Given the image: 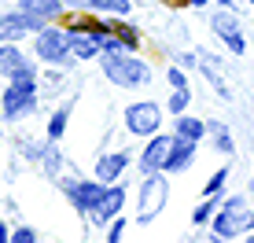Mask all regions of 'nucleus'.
Instances as JSON below:
<instances>
[{
    "mask_svg": "<svg viewBox=\"0 0 254 243\" xmlns=\"http://www.w3.org/2000/svg\"><path fill=\"white\" fill-rule=\"evenodd\" d=\"M103 74H107L115 85H122V89L144 85L147 77H151V70H147V66L140 63V59L126 56V52H107V56H103Z\"/></svg>",
    "mask_w": 254,
    "mask_h": 243,
    "instance_id": "f257e3e1",
    "label": "nucleus"
},
{
    "mask_svg": "<svg viewBox=\"0 0 254 243\" xmlns=\"http://www.w3.org/2000/svg\"><path fill=\"white\" fill-rule=\"evenodd\" d=\"M191 159H195V140L173 136V147H170V155H166L162 170H166V173H185V170L191 166Z\"/></svg>",
    "mask_w": 254,
    "mask_h": 243,
    "instance_id": "1a4fd4ad",
    "label": "nucleus"
},
{
    "mask_svg": "<svg viewBox=\"0 0 254 243\" xmlns=\"http://www.w3.org/2000/svg\"><path fill=\"white\" fill-rule=\"evenodd\" d=\"M210 26H214V33H217V37H221L232 52H236V56H243V52H247V41H243L240 22H236L232 15H214V22H210Z\"/></svg>",
    "mask_w": 254,
    "mask_h": 243,
    "instance_id": "9d476101",
    "label": "nucleus"
},
{
    "mask_svg": "<svg viewBox=\"0 0 254 243\" xmlns=\"http://www.w3.org/2000/svg\"><path fill=\"white\" fill-rule=\"evenodd\" d=\"M214 210H217V195H206L203 203L195 206V214H191V221H195V225H206V221H210V214H214Z\"/></svg>",
    "mask_w": 254,
    "mask_h": 243,
    "instance_id": "6ab92c4d",
    "label": "nucleus"
},
{
    "mask_svg": "<svg viewBox=\"0 0 254 243\" xmlns=\"http://www.w3.org/2000/svg\"><path fill=\"white\" fill-rule=\"evenodd\" d=\"M63 7H92V0H59Z\"/></svg>",
    "mask_w": 254,
    "mask_h": 243,
    "instance_id": "bb28decb",
    "label": "nucleus"
},
{
    "mask_svg": "<svg viewBox=\"0 0 254 243\" xmlns=\"http://www.w3.org/2000/svg\"><path fill=\"white\" fill-rule=\"evenodd\" d=\"M225 181H229V170H217V173H214V177H210V181H206V188H203V195H217V192H221V188H225Z\"/></svg>",
    "mask_w": 254,
    "mask_h": 243,
    "instance_id": "412c9836",
    "label": "nucleus"
},
{
    "mask_svg": "<svg viewBox=\"0 0 254 243\" xmlns=\"http://www.w3.org/2000/svg\"><path fill=\"white\" fill-rule=\"evenodd\" d=\"M247 225H251V214H243V199L236 195V199H229V203L221 206V214L214 218V232H217V236H240Z\"/></svg>",
    "mask_w": 254,
    "mask_h": 243,
    "instance_id": "20e7f679",
    "label": "nucleus"
},
{
    "mask_svg": "<svg viewBox=\"0 0 254 243\" xmlns=\"http://www.w3.org/2000/svg\"><path fill=\"white\" fill-rule=\"evenodd\" d=\"M166 4H173V7H185V4H188V0H166Z\"/></svg>",
    "mask_w": 254,
    "mask_h": 243,
    "instance_id": "c85d7f7f",
    "label": "nucleus"
},
{
    "mask_svg": "<svg viewBox=\"0 0 254 243\" xmlns=\"http://www.w3.org/2000/svg\"><path fill=\"white\" fill-rule=\"evenodd\" d=\"M122 203H126V188L122 184H115V188H103V195L96 199V206H92V221L96 225H107L111 218H118L122 214Z\"/></svg>",
    "mask_w": 254,
    "mask_h": 243,
    "instance_id": "423d86ee",
    "label": "nucleus"
},
{
    "mask_svg": "<svg viewBox=\"0 0 254 243\" xmlns=\"http://www.w3.org/2000/svg\"><path fill=\"white\" fill-rule=\"evenodd\" d=\"M37 56L45 59V63H63V59L70 56L66 33L63 30H41L37 33Z\"/></svg>",
    "mask_w": 254,
    "mask_h": 243,
    "instance_id": "0eeeda50",
    "label": "nucleus"
},
{
    "mask_svg": "<svg viewBox=\"0 0 254 243\" xmlns=\"http://www.w3.org/2000/svg\"><path fill=\"white\" fill-rule=\"evenodd\" d=\"M188 89H173V96H170V111H173V115H181V111H185L188 107Z\"/></svg>",
    "mask_w": 254,
    "mask_h": 243,
    "instance_id": "4be33fe9",
    "label": "nucleus"
},
{
    "mask_svg": "<svg viewBox=\"0 0 254 243\" xmlns=\"http://www.w3.org/2000/svg\"><path fill=\"white\" fill-rule=\"evenodd\" d=\"M166 192H170V184H166V177H162L159 170L144 177V184H140V214H136V221H140V225H147V221L155 218V214L162 210Z\"/></svg>",
    "mask_w": 254,
    "mask_h": 243,
    "instance_id": "f03ea898",
    "label": "nucleus"
},
{
    "mask_svg": "<svg viewBox=\"0 0 254 243\" xmlns=\"http://www.w3.org/2000/svg\"><path fill=\"white\" fill-rule=\"evenodd\" d=\"M22 63V52L15 45H0V74H11L15 66Z\"/></svg>",
    "mask_w": 254,
    "mask_h": 243,
    "instance_id": "f3484780",
    "label": "nucleus"
},
{
    "mask_svg": "<svg viewBox=\"0 0 254 243\" xmlns=\"http://www.w3.org/2000/svg\"><path fill=\"white\" fill-rule=\"evenodd\" d=\"M166 77H170V85H173V89H188V85H185V74H181L177 66H170V74H166Z\"/></svg>",
    "mask_w": 254,
    "mask_h": 243,
    "instance_id": "393cba45",
    "label": "nucleus"
},
{
    "mask_svg": "<svg viewBox=\"0 0 254 243\" xmlns=\"http://www.w3.org/2000/svg\"><path fill=\"white\" fill-rule=\"evenodd\" d=\"M63 192H66V199H70V203H74L81 214H89L92 206H96V199L103 195V184H89V181H66Z\"/></svg>",
    "mask_w": 254,
    "mask_h": 243,
    "instance_id": "6e6552de",
    "label": "nucleus"
},
{
    "mask_svg": "<svg viewBox=\"0 0 254 243\" xmlns=\"http://www.w3.org/2000/svg\"><path fill=\"white\" fill-rule=\"evenodd\" d=\"M66 118H70V103H66V107H59L56 115H52V122H48V136H52V140H59V136H63Z\"/></svg>",
    "mask_w": 254,
    "mask_h": 243,
    "instance_id": "a211bd4d",
    "label": "nucleus"
},
{
    "mask_svg": "<svg viewBox=\"0 0 254 243\" xmlns=\"http://www.w3.org/2000/svg\"><path fill=\"white\" fill-rule=\"evenodd\" d=\"M210 129H214V136H217V147H221V151L229 155V151H232V140H229V133H225V129L217 125V122H210Z\"/></svg>",
    "mask_w": 254,
    "mask_h": 243,
    "instance_id": "5701e85b",
    "label": "nucleus"
},
{
    "mask_svg": "<svg viewBox=\"0 0 254 243\" xmlns=\"http://www.w3.org/2000/svg\"><path fill=\"white\" fill-rule=\"evenodd\" d=\"M199 70H203L210 81H214V89H217V96L221 100H229V85H225V77L217 74V59L214 56H203V66H199Z\"/></svg>",
    "mask_w": 254,
    "mask_h": 243,
    "instance_id": "dca6fc26",
    "label": "nucleus"
},
{
    "mask_svg": "<svg viewBox=\"0 0 254 243\" xmlns=\"http://www.w3.org/2000/svg\"><path fill=\"white\" fill-rule=\"evenodd\" d=\"M221 4H225V7H232V4H236V0H221Z\"/></svg>",
    "mask_w": 254,
    "mask_h": 243,
    "instance_id": "7c9ffc66",
    "label": "nucleus"
},
{
    "mask_svg": "<svg viewBox=\"0 0 254 243\" xmlns=\"http://www.w3.org/2000/svg\"><path fill=\"white\" fill-rule=\"evenodd\" d=\"M170 147H173V136H155V140L144 147V155H140V166H144V173L162 170V162H166V155H170Z\"/></svg>",
    "mask_w": 254,
    "mask_h": 243,
    "instance_id": "9b49d317",
    "label": "nucleus"
},
{
    "mask_svg": "<svg viewBox=\"0 0 254 243\" xmlns=\"http://www.w3.org/2000/svg\"><path fill=\"white\" fill-rule=\"evenodd\" d=\"M159 107L155 103H133V107L126 111V125H129V133H136V136H155L159 133Z\"/></svg>",
    "mask_w": 254,
    "mask_h": 243,
    "instance_id": "39448f33",
    "label": "nucleus"
},
{
    "mask_svg": "<svg viewBox=\"0 0 254 243\" xmlns=\"http://www.w3.org/2000/svg\"><path fill=\"white\" fill-rule=\"evenodd\" d=\"M19 11L22 15H33V19H52V15L63 11V4H59V0H22Z\"/></svg>",
    "mask_w": 254,
    "mask_h": 243,
    "instance_id": "4468645a",
    "label": "nucleus"
},
{
    "mask_svg": "<svg viewBox=\"0 0 254 243\" xmlns=\"http://www.w3.org/2000/svg\"><path fill=\"white\" fill-rule=\"evenodd\" d=\"M126 166H129V155H126V151L103 155V159H100V166H96V177H100L103 184H111V181H118L122 173H126Z\"/></svg>",
    "mask_w": 254,
    "mask_h": 243,
    "instance_id": "f8f14e48",
    "label": "nucleus"
},
{
    "mask_svg": "<svg viewBox=\"0 0 254 243\" xmlns=\"http://www.w3.org/2000/svg\"><path fill=\"white\" fill-rule=\"evenodd\" d=\"M7 236H11V232L4 229V221H0V243H7Z\"/></svg>",
    "mask_w": 254,
    "mask_h": 243,
    "instance_id": "cd10ccee",
    "label": "nucleus"
},
{
    "mask_svg": "<svg viewBox=\"0 0 254 243\" xmlns=\"http://www.w3.org/2000/svg\"><path fill=\"white\" fill-rule=\"evenodd\" d=\"M203 133H206V125L199 118H188V115H177V136H185V140H203Z\"/></svg>",
    "mask_w": 254,
    "mask_h": 243,
    "instance_id": "2eb2a0df",
    "label": "nucleus"
},
{
    "mask_svg": "<svg viewBox=\"0 0 254 243\" xmlns=\"http://www.w3.org/2000/svg\"><path fill=\"white\" fill-rule=\"evenodd\" d=\"M66 48H70V56H77V59H92V56H100V41L92 37V33H66Z\"/></svg>",
    "mask_w": 254,
    "mask_h": 243,
    "instance_id": "ddd939ff",
    "label": "nucleus"
},
{
    "mask_svg": "<svg viewBox=\"0 0 254 243\" xmlns=\"http://www.w3.org/2000/svg\"><path fill=\"white\" fill-rule=\"evenodd\" d=\"M188 4H191V7H203V4H206V0H188Z\"/></svg>",
    "mask_w": 254,
    "mask_h": 243,
    "instance_id": "c756f323",
    "label": "nucleus"
},
{
    "mask_svg": "<svg viewBox=\"0 0 254 243\" xmlns=\"http://www.w3.org/2000/svg\"><path fill=\"white\" fill-rule=\"evenodd\" d=\"M0 107H4L7 118H22V115H30V111L37 107V92H33V85L11 81L7 92H0Z\"/></svg>",
    "mask_w": 254,
    "mask_h": 243,
    "instance_id": "7ed1b4c3",
    "label": "nucleus"
},
{
    "mask_svg": "<svg viewBox=\"0 0 254 243\" xmlns=\"http://www.w3.org/2000/svg\"><path fill=\"white\" fill-rule=\"evenodd\" d=\"M122 232H126V221H118V218H115V225H111V232H107V240H111V243H118V240H122Z\"/></svg>",
    "mask_w": 254,
    "mask_h": 243,
    "instance_id": "a878e982",
    "label": "nucleus"
},
{
    "mask_svg": "<svg viewBox=\"0 0 254 243\" xmlns=\"http://www.w3.org/2000/svg\"><path fill=\"white\" fill-rule=\"evenodd\" d=\"M92 7H103V11H111V15H129V0H92Z\"/></svg>",
    "mask_w": 254,
    "mask_h": 243,
    "instance_id": "aec40b11",
    "label": "nucleus"
},
{
    "mask_svg": "<svg viewBox=\"0 0 254 243\" xmlns=\"http://www.w3.org/2000/svg\"><path fill=\"white\" fill-rule=\"evenodd\" d=\"M7 240H15V243H33V229H15Z\"/></svg>",
    "mask_w": 254,
    "mask_h": 243,
    "instance_id": "b1692460",
    "label": "nucleus"
}]
</instances>
